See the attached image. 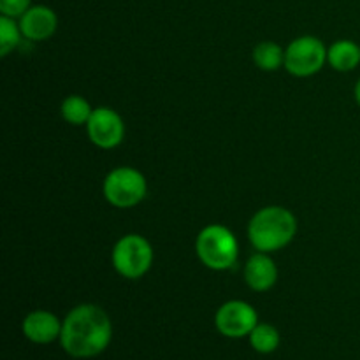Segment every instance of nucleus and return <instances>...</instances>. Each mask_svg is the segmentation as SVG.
I'll list each match as a JSON object with an SVG mask.
<instances>
[{"label": "nucleus", "mask_w": 360, "mask_h": 360, "mask_svg": "<svg viewBox=\"0 0 360 360\" xmlns=\"http://www.w3.org/2000/svg\"><path fill=\"white\" fill-rule=\"evenodd\" d=\"M250 343L259 354H273L280 347V333L269 323H257L250 333Z\"/></svg>", "instance_id": "2eb2a0df"}, {"label": "nucleus", "mask_w": 360, "mask_h": 360, "mask_svg": "<svg viewBox=\"0 0 360 360\" xmlns=\"http://www.w3.org/2000/svg\"><path fill=\"white\" fill-rule=\"evenodd\" d=\"M355 101H357V104L360 105V79L357 81V84H355Z\"/></svg>", "instance_id": "a211bd4d"}, {"label": "nucleus", "mask_w": 360, "mask_h": 360, "mask_svg": "<svg viewBox=\"0 0 360 360\" xmlns=\"http://www.w3.org/2000/svg\"><path fill=\"white\" fill-rule=\"evenodd\" d=\"M112 338L108 313L95 304H79L62 322L60 343L76 359H90L102 354Z\"/></svg>", "instance_id": "f257e3e1"}, {"label": "nucleus", "mask_w": 360, "mask_h": 360, "mask_svg": "<svg viewBox=\"0 0 360 360\" xmlns=\"http://www.w3.org/2000/svg\"><path fill=\"white\" fill-rule=\"evenodd\" d=\"M297 234V220L287 207H262L253 214L248 225V239L253 248L273 253L290 245Z\"/></svg>", "instance_id": "f03ea898"}, {"label": "nucleus", "mask_w": 360, "mask_h": 360, "mask_svg": "<svg viewBox=\"0 0 360 360\" xmlns=\"http://www.w3.org/2000/svg\"><path fill=\"white\" fill-rule=\"evenodd\" d=\"M86 130L91 143L102 150L116 148L125 136V125H123L122 116L111 108L94 109L86 123Z\"/></svg>", "instance_id": "6e6552de"}, {"label": "nucleus", "mask_w": 360, "mask_h": 360, "mask_svg": "<svg viewBox=\"0 0 360 360\" xmlns=\"http://www.w3.org/2000/svg\"><path fill=\"white\" fill-rule=\"evenodd\" d=\"M253 62L259 69L273 72L285 65V49H281V46L273 41H264L253 49Z\"/></svg>", "instance_id": "ddd939ff"}, {"label": "nucleus", "mask_w": 360, "mask_h": 360, "mask_svg": "<svg viewBox=\"0 0 360 360\" xmlns=\"http://www.w3.org/2000/svg\"><path fill=\"white\" fill-rule=\"evenodd\" d=\"M245 281L255 292H267L276 285L278 267L269 253L259 252L250 257L245 266Z\"/></svg>", "instance_id": "9d476101"}, {"label": "nucleus", "mask_w": 360, "mask_h": 360, "mask_svg": "<svg viewBox=\"0 0 360 360\" xmlns=\"http://www.w3.org/2000/svg\"><path fill=\"white\" fill-rule=\"evenodd\" d=\"M104 197L111 206L129 210L146 197L148 183L143 172L134 167H116L105 176Z\"/></svg>", "instance_id": "39448f33"}, {"label": "nucleus", "mask_w": 360, "mask_h": 360, "mask_svg": "<svg viewBox=\"0 0 360 360\" xmlns=\"http://www.w3.org/2000/svg\"><path fill=\"white\" fill-rule=\"evenodd\" d=\"M21 28L20 23L14 21V18L0 16V55L7 56L18 44L21 42Z\"/></svg>", "instance_id": "dca6fc26"}, {"label": "nucleus", "mask_w": 360, "mask_h": 360, "mask_svg": "<svg viewBox=\"0 0 360 360\" xmlns=\"http://www.w3.org/2000/svg\"><path fill=\"white\" fill-rule=\"evenodd\" d=\"M30 7V0H0V13L9 18H21Z\"/></svg>", "instance_id": "f3484780"}, {"label": "nucleus", "mask_w": 360, "mask_h": 360, "mask_svg": "<svg viewBox=\"0 0 360 360\" xmlns=\"http://www.w3.org/2000/svg\"><path fill=\"white\" fill-rule=\"evenodd\" d=\"M58 27L56 13L48 6H32L20 18V28L25 39L32 42L46 41L51 37Z\"/></svg>", "instance_id": "1a4fd4ad"}, {"label": "nucleus", "mask_w": 360, "mask_h": 360, "mask_svg": "<svg viewBox=\"0 0 360 360\" xmlns=\"http://www.w3.org/2000/svg\"><path fill=\"white\" fill-rule=\"evenodd\" d=\"M195 252L200 262L213 271H227L234 267L239 255L236 236L224 225H207L195 241Z\"/></svg>", "instance_id": "7ed1b4c3"}, {"label": "nucleus", "mask_w": 360, "mask_h": 360, "mask_svg": "<svg viewBox=\"0 0 360 360\" xmlns=\"http://www.w3.org/2000/svg\"><path fill=\"white\" fill-rule=\"evenodd\" d=\"M327 62L340 72H350L360 63V46L352 41H338L327 49Z\"/></svg>", "instance_id": "f8f14e48"}, {"label": "nucleus", "mask_w": 360, "mask_h": 360, "mask_svg": "<svg viewBox=\"0 0 360 360\" xmlns=\"http://www.w3.org/2000/svg\"><path fill=\"white\" fill-rule=\"evenodd\" d=\"M62 116L67 123L74 127H81V125H86L88 120H90L91 109L90 102L86 98L79 97V95H69L65 101L62 102Z\"/></svg>", "instance_id": "4468645a"}, {"label": "nucleus", "mask_w": 360, "mask_h": 360, "mask_svg": "<svg viewBox=\"0 0 360 360\" xmlns=\"http://www.w3.org/2000/svg\"><path fill=\"white\" fill-rule=\"evenodd\" d=\"M327 62V48L320 39L304 35L285 49V69L297 77H308L319 72Z\"/></svg>", "instance_id": "423d86ee"}, {"label": "nucleus", "mask_w": 360, "mask_h": 360, "mask_svg": "<svg viewBox=\"0 0 360 360\" xmlns=\"http://www.w3.org/2000/svg\"><path fill=\"white\" fill-rule=\"evenodd\" d=\"M214 323L220 334L227 338L250 336L259 323L255 308L245 301H229L220 306L214 316Z\"/></svg>", "instance_id": "0eeeda50"}, {"label": "nucleus", "mask_w": 360, "mask_h": 360, "mask_svg": "<svg viewBox=\"0 0 360 360\" xmlns=\"http://www.w3.org/2000/svg\"><path fill=\"white\" fill-rule=\"evenodd\" d=\"M112 267L127 280H139L153 264V248L139 234L123 236L112 248Z\"/></svg>", "instance_id": "20e7f679"}, {"label": "nucleus", "mask_w": 360, "mask_h": 360, "mask_svg": "<svg viewBox=\"0 0 360 360\" xmlns=\"http://www.w3.org/2000/svg\"><path fill=\"white\" fill-rule=\"evenodd\" d=\"M23 334L27 340L37 345L53 343L62 334V323L49 311H32L23 320Z\"/></svg>", "instance_id": "9b49d317"}]
</instances>
